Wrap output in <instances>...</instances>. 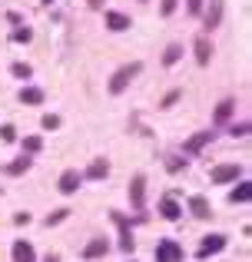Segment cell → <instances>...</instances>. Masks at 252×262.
I'll use <instances>...</instances> for the list:
<instances>
[{
    "instance_id": "cell-28",
    "label": "cell",
    "mask_w": 252,
    "mask_h": 262,
    "mask_svg": "<svg viewBox=\"0 0 252 262\" xmlns=\"http://www.w3.org/2000/svg\"><path fill=\"white\" fill-rule=\"evenodd\" d=\"M0 136H4V140H7V143H10V140H13V136H17V129H13V126H4V129H0Z\"/></svg>"
},
{
    "instance_id": "cell-12",
    "label": "cell",
    "mask_w": 252,
    "mask_h": 262,
    "mask_svg": "<svg viewBox=\"0 0 252 262\" xmlns=\"http://www.w3.org/2000/svg\"><path fill=\"white\" fill-rule=\"evenodd\" d=\"M159 209H163V216H166L169 223H176V219H179V212H182L176 199H163V206H159Z\"/></svg>"
},
{
    "instance_id": "cell-10",
    "label": "cell",
    "mask_w": 252,
    "mask_h": 262,
    "mask_svg": "<svg viewBox=\"0 0 252 262\" xmlns=\"http://www.w3.org/2000/svg\"><path fill=\"white\" fill-rule=\"evenodd\" d=\"M219 20H222V0H213V4H209V13H206V27L213 30V27H219Z\"/></svg>"
},
{
    "instance_id": "cell-5",
    "label": "cell",
    "mask_w": 252,
    "mask_h": 262,
    "mask_svg": "<svg viewBox=\"0 0 252 262\" xmlns=\"http://www.w3.org/2000/svg\"><path fill=\"white\" fill-rule=\"evenodd\" d=\"M236 176H239V166H216L213 169V179H216V183H233Z\"/></svg>"
},
{
    "instance_id": "cell-20",
    "label": "cell",
    "mask_w": 252,
    "mask_h": 262,
    "mask_svg": "<svg viewBox=\"0 0 252 262\" xmlns=\"http://www.w3.org/2000/svg\"><path fill=\"white\" fill-rule=\"evenodd\" d=\"M179 57H182V47H176V43H173V47H169L166 53H163V63H166V67H173V63H176Z\"/></svg>"
},
{
    "instance_id": "cell-9",
    "label": "cell",
    "mask_w": 252,
    "mask_h": 262,
    "mask_svg": "<svg viewBox=\"0 0 252 262\" xmlns=\"http://www.w3.org/2000/svg\"><path fill=\"white\" fill-rule=\"evenodd\" d=\"M143 186H146V179H143V176H136L133 186H129V199H133L136 209H143Z\"/></svg>"
},
{
    "instance_id": "cell-21",
    "label": "cell",
    "mask_w": 252,
    "mask_h": 262,
    "mask_svg": "<svg viewBox=\"0 0 252 262\" xmlns=\"http://www.w3.org/2000/svg\"><path fill=\"white\" fill-rule=\"evenodd\" d=\"M40 146H43V140H40V136H27V140H24V149H27V153H37Z\"/></svg>"
},
{
    "instance_id": "cell-8",
    "label": "cell",
    "mask_w": 252,
    "mask_h": 262,
    "mask_svg": "<svg viewBox=\"0 0 252 262\" xmlns=\"http://www.w3.org/2000/svg\"><path fill=\"white\" fill-rule=\"evenodd\" d=\"M209 140H213V133H209V129H206V133H196V136H193V140H189V143H186L182 149H186V153H199V149L206 146Z\"/></svg>"
},
{
    "instance_id": "cell-6",
    "label": "cell",
    "mask_w": 252,
    "mask_h": 262,
    "mask_svg": "<svg viewBox=\"0 0 252 262\" xmlns=\"http://www.w3.org/2000/svg\"><path fill=\"white\" fill-rule=\"evenodd\" d=\"M209 57H213V43H209L206 37H199V40H196V60L206 67V63H209Z\"/></svg>"
},
{
    "instance_id": "cell-4",
    "label": "cell",
    "mask_w": 252,
    "mask_h": 262,
    "mask_svg": "<svg viewBox=\"0 0 252 262\" xmlns=\"http://www.w3.org/2000/svg\"><path fill=\"white\" fill-rule=\"evenodd\" d=\"M80 179H83V176H80L77 169H66V173L60 176V192H66V196H70V192H77Z\"/></svg>"
},
{
    "instance_id": "cell-15",
    "label": "cell",
    "mask_w": 252,
    "mask_h": 262,
    "mask_svg": "<svg viewBox=\"0 0 252 262\" xmlns=\"http://www.w3.org/2000/svg\"><path fill=\"white\" fill-rule=\"evenodd\" d=\"M103 252H106V239H93V243L83 249V256L86 259H97V256H103Z\"/></svg>"
},
{
    "instance_id": "cell-1",
    "label": "cell",
    "mask_w": 252,
    "mask_h": 262,
    "mask_svg": "<svg viewBox=\"0 0 252 262\" xmlns=\"http://www.w3.org/2000/svg\"><path fill=\"white\" fill-rule=\"evenodd\" d=\"M140 70H143L140 63H129V67H123V70H117V73H113V80H110V93H113V96L123 93V90L129 86V80H133Z\"/></svg>"
},
{
    "instance_id": "cell-2",
    "label": "cell",
    "mask_w": 252,
    "mask_h": 262,
    "mask_svg": "<svg viewBox=\"0 0 252 262\" xmlns=\"http://www.w3.org/2000/svg\"><path fill=\"white\" fill-rule=\"evenodd\" d=\"M182 259V249L176 243H159V249H156V262H179Z\"/></svg>"
},
{
    "instance_id": "cell-14",
    "label": "cell",
    "mask_w": 252,
    "mask_h": 262,
    "mask_svg": "<svg viewBox=\"0 0 252 262\" xmlns=\"http://www.w3.org/2000/svg\"><path fill=\"white\" fill-rule=\"evenodd\" d=\"M189 209H193V216H199V219L209 216V203L202 196H193V199H189Z\"/></svg>"
},
{
    "instance_id": "cell-18",
    "label": "cell",
    "mask_w": 252,
    "mask_h": 262,
    "mask_svg": "<svg viewBox=\"0 0 252 262\" xmlns=\"http://www.w3.org/2000/svg\"><path fill=\"white\" fill-rule=\"evenodd\" d=\"M20 100L24 103H43V93L37 86H27V90H20Z\"/></svg>"
},
{
    "instance_id": "cell-17",
    "label": "cell",
    "mask_w": 252,
    "mask_h": 262,
    "mask_svg": "<svg viewBox=\"0 0 252 262\" xmlns=\"http://www.w3.org/2000/svg\"><path fill=\"white\" fill-rule=\"evenodd\" d=\"M233 106H236L233 100H222V103H219V110H216V123H226L229 116H233Z\"/></svg>"
},
{
    "instance_id": "cell-30",
    "label": "cell",
    "mask_w": 252,
    "mask_h": 262,
    "mask_svg": "<svg viewBox=\"0 0 252 262\" xmlns=\"http://www.w3.org/2000/svg\"><path fill=\"white\" fill-rule=\"evenodd\" d=\"M66 216V209H60V212H53V216L50 219H47V226H53V223H60V219H63Z\"/></svg>"
},
{
    "instance_id": "cell-32",
    "label": "cell",
    "mask_w": 252,
    "mask_h": 262,
    "mask_svg": "<svg viewBox=\"0 0 252 262\" xmlns=\"http://www.w3.org/2000/svg\"><path fill=\"white\" fill-rule=\"evenodd\" d=\"M86 4H90V7H103V0H86Z\"/></svg>"
},
{
    "instance_id": "cell-19",
    "label": "cell",
    "mask_w": 252,
    "mask_h": 262,
    "mask_svg": "<svg viewBox=\"0 0 252 262\" xmlns=\"http://www.w3.org/2000/svg\"><path fill=\"white\" fill-rule=\"evenodd\" d=\"M249 196H252V189H249V183H242V186H239V189H233V196H229V199H233V203H249Z\"/></svg>"
},
{
    "instance_id": "cell-31",
    "label": "cell",
    "mask_w": 252,
    "mask_h": 262,
    "mask_svg": "<svg viewBox=\"0 0 252 262\" xmlns=\"http://www.w3.org/2000/svg\"><path fill=\"white\" fill-rule=\"evenodd\" d=\"M13 223L24 226V223H30V216H27V212H17V216H13Z\"/></svg>"
},
{
    "instance_id": "cell-22",
    "label": "cell",
    "mask_w": 252,
    "mask_h": 262,
    "mask_svg": "<svg viewBox=\"0 0 252 262\" xmlns=\"http://www.w3.org/2000/svg\"><path fill=\"white\" fill-rule=\"evenodd\" d=\"M27 169H30V160H17L10 166V176H20V173H27Z\"/></svg>"
},
{
    "instance_id": "cell-7",
    "label": "cell",
    "mask_w": 252,
    "mask_h": 262,
    "mask_svg": "<svg viewBox=\"0 0 252 262\" xmlns=\"http://www.w3.org/2000/svg\"><path fill=\"white\" fill-rule=\"evenodd\" d=\"M13 262H37V256L27 243H13Z\"/></svg>"
},
{
    "instance_id": "cell-24",
    "label": "cell",
    "mask_w": 252,
    "mask_h": 262,
    "mask_svg": "<svg viewBox=\"0 0 252 262\" xmlns=\"http://www.w3.org/2000/svg\"><path fill=\"white\" fill-rule=\"evenodd\" d=\"M60 126V116H50V113H47L43 116V129H57Z\"/></svg>"
},
{
    "instance_id": "cell-26",
    "label": "cell",
    "mask_w": 252,
    "mask_h": 262,
    "mask_svg": "<svg viewBox=\"0 0 252 262\" xmlns=\"http://www.w3.org/2000/svg\"><path fill=\"white\" fill-rule=\"evenodd\" d=\"M13 40H17V43H27V40H30V30H13Z\"/></svg>"
},
{
    "instance_id": "cell-33",
    "label": "cell",
    "mask_w": 252,
    "mask_h": 262,
    "mask_svg": "<svg viewBox=\"0 0 252 262\" xmlns=\"http://www.w3.org/2000/svg\"><path fill=\"white\" fill-rule=\"evenodd\" d=\"M47 262H57V259H53V256H47Z\"/></svg>"
},
{
    "instance_id": "cell-13",
    "label": "cell",
    "mask_w": 252,
    "mask_h": 262,
    "mask_svg": "<svg viewBox=\"0 0 252 262\" xmlns=\"http://www.w3.org/2000/svg\"><path fill=\"white\" fill-rule=\"evenodd\" d=\"M106 24H110V30H126V27H129V17H123V13H117V10H113V13H106Z\"/></svg>"
},
{
    "instance_id": "cell-3",
    "label": "cell",
    "mask_w": 252,
    "mask_h": 262,
    "mask_svg": "<svg viewBox=\"0 0 252 262\" xmlns=\"http://www.w3.org/2000/svg\"><path fill=\"white\" fill-rule=\"evenodd\" d=\"M222 249H226V236H206V243L199 246V259L216 256V252H222Z\"/></svg>"
},
{
    "instance_id": "cell-23",
    "label": "cell",
    "mask_w": 252,
    "mask_h": 262,
    "mask_svg": "<svg viewBox=\"0 0 252 262\" xmlns=\"http://www.w3.org/2000/svg\"><path fill=\"white\" fill-rule=\"evenodd\" d=\"M10 73H13V77H24V80H27V77H30V67H27V63H13Z\"/></svg>"
},
{
    "instance_id": "cell-16",
    "label": "cell",
    "mask_w": 252,
    "mask_h": 262,
    "mask_svg": "<svg viewBox=\"0 0 252 262\" xmlns=\"http://www.w3.org/2000/svg\"><path fill=\"white\" fill-rule=\"evenodd\" d=\"M106 173H110L106 160H97V163H90V169H86V176H90V179H103Z\"/></svg>"
},
{
    "instance_id": "cell-29",
    "label": "cell",
    "mask_w": 252,
    "mask_h": 262,
    "mask_svg": "<svg viewBox=\"0 0 252 262\" xmlns=\"http://www.w3.org/2000/svg\"><path fill=\"white\" fill-rule=\"evenodd\" d=\"M249 133V123H239V126H233V136H246Z\"/></svg>"
},
{
    "instance_id": "cell-27",
    "label": "cell",
    "mask_w": 252,
    "mask_h": 262,
    "mask_svg": "<svg viewBox=\"0 0 252 262\" xmlns=\"http://www.w3.org/2000/svg\"><path fill=\"white\" fill-rule=\"evenodd\" d=\"M186 10L189 13H199L202 10V0H186Z\"/></svg>"
},
{
    "instance_id": "cell-11",
    "label": "cell",
    "mask_w": 252,
    "mask_h": 262,
    "mask_svg": "<svg viewBox=\"0 0 252 262\" xmlns=\"http://www.w3.org/2000/svg\"><path fill=\"white\" fill-rule=\"evenodd\" d=\"M113 223L120 226V236H123V239H120V249H123V252H129V249H133V239H129V229H126L123 216H113Z\"/></svg>"
},
{
    "instance_id": "cell-25",
    "label": "cell",
    "mask_w": 252,
    "mask_h": 262,
    "mask_svg": "<svg viewBox=\"0 0 252 262\" xmlns=\"http://www.w3.org/2000/svg\"><path fill=\"white\" fill-rule=\"evenodd\" d=\"M176 4H179V0H163V7H159V10H163V17H169V13L176 10Z\"/></svg>"
}]
</instances>
